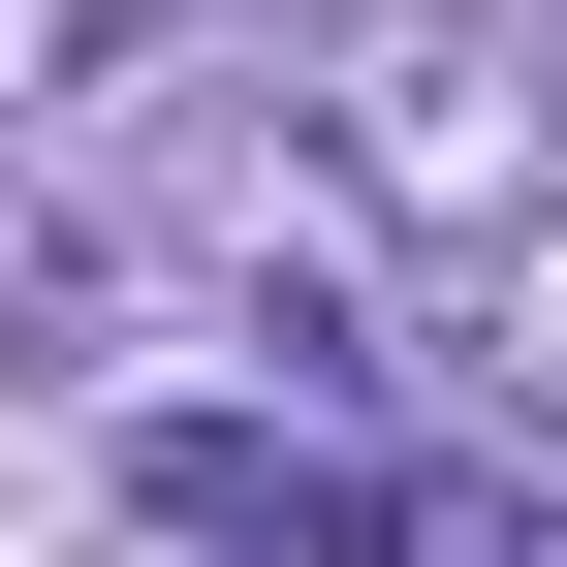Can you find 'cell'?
<instances>
[{"instance_id": "6da1fadb", "label": "cell", "mask_w": 567, "mask_h": 567, "mask_svg": "<svg viewBox=\"0 0 567 567\" xmlns=\"http://www.w3.org/2000/svg\"><path fill=\"white\" fill-rule=\"evenodd\" d=\"M347 158H379L410 221H536V63L473 32V0H379V32H347Z\"/></svg>"}, {"instance_id": "3957f363", "label": "cell", "mask_w": 567, "mask_h": 567, "mask_svg": "<svg viewBox=\"0 0 567 567\" xmlns=\"http://www.w3.org/2000/svg\"><path fill=\"white\" fill-rule=\"evenodd\" d=\"M95 284H126V252L63 221V189H0V379H63V347H95Z\"/></svg>"}, {"instance_id": "7a4b0ae2", "label": "cell", "mask_w": 567, "mask_h": 567, "mask_svg": "<svg viewBox=\"0 0 567 567\" xmlns=\"http://www.w3.org/2000/svg\"><path fill=\"white\" fill-rule=\"evenodd\" d=\"M126 536L158 567H316V473H284L252 410H158V442H126Z\"/></svg>"}, {"instance_id": "277c9868", "label": "cell", "mask_w": 567, "mask_h": 567, "mask_svg": "<svg viewBox=\"0 0 567 567\" xmlns=\"http://www.w3.org/2000/svg\"><path fill=\"white\" fill-rule=\"evenodd\" d=\"M505 379L567 410V221H505Z\"/></svg>"}]
</instances>
